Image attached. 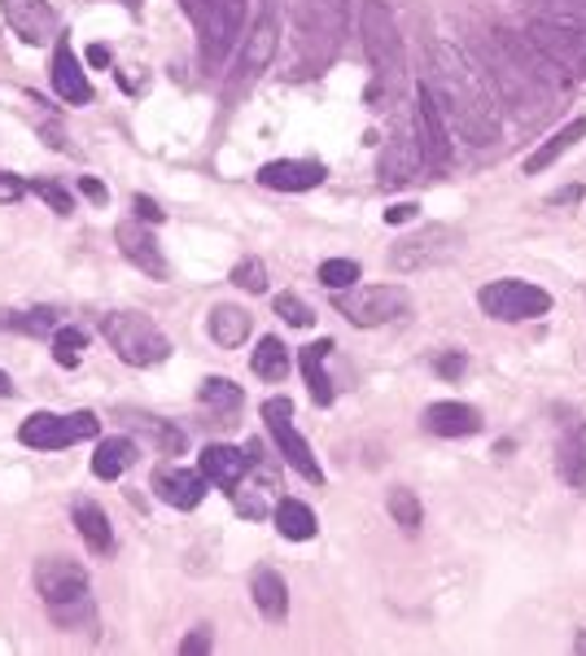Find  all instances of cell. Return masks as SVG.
<instances>
[{
    "label": "cell",
    "instance_id": "6da1fadb",
    "mask_svg": "<svg viewBox=\"0 0 586 656\" xmlns=\"http://www.w3.org/2000/svg\"><path fill=\"white\" fill-rule=\"evenodd\" d=\"M429 66H434V80H425V84L434 88V102L443 109V118L472 145H494L499 140V109H494V97H490L481 71L460 49H451L443 40L438 44L429 40Z\"/></svg>",
    "mask_w": 586,
    "mask_h": 656
},
{
    "label": "cell",
    "instance_id": "7a4b0ae2",
    "mask_svg": "<svg viewBox=\"0 0 586 656\" xmlns=\"http://www.w3.org/2000/svg\"><path fill=\"white\" fill-rule=\"evenodd\" d=\"M359 31H363V49L376 66V88H372V97H376L385 84H398V75H403V40H398V22H394L390 4L363 0L359 4Z\"/></svg>",
    "mask_w": 586,
    "mask_h": 656
},
{
    "label": "cell",
    "instance_id": "3957f363",
    "mask_svg": "<svg viewBox=\"0 0 586 656\" xmlns=\"http://www.w3.org/2000/svg\"><path fill=\"white\" fill-rule=\"evenodd\" d=\"M102 332H106V341L115 346L118 359L131 363V368H153V363H162V359L171 355V341L149 325L145 316H136V311L106 316V320H102Z\"/></svg>",
    "mask_w": 586,
    "mask_h": 656
},
{
    "label": "cell",
    "instance_id": "277c9868",
    "mask_svg": "<svg viewBox=\"0 0 586 656\" xmlns=\"http://www.w3.org/2000/svg\"><path fill=\"white\" fill-rule=\"evenodd\" d=\"M481 311L490 320H508V325H521V320H539L552 311V294L530 285V281H490L481 294H477Z\"/></svg>",
    "mask_w": 586,
    "mask_h": 656
},
{
    "label": "cell",
    "instance_id": "5b68a950",
    "mask_svg": "<svg viewBox=\"0 0 586 656\" xmlns=\"http://www.w3.org/2000/svg\"><path fill=\"white\" fill-rule=\"evenodd\" d=\"M525 40L561 71L586 75V22H556V18H530Z\"/></svg>",
    "mask_w": 586,
    "mask_h": 656
},
{
    "label": "cell",
    "instance_id": "8992f818",
    "mask_svg": "<svg viewBox=\"0 0 586 656\" xmlns=\"http://www.w3.org/2000/svg\"><path fill=\"white\" fill-rule=\"evenodd\" d=\"M403 311H407V289L403 285H359V289L338 294V316H347L359 328L390 325Z\"/></svg>",
    "mask_w": 586,
    "mask_h": 656
},
{
    "label": "cell",
    "instance_id": "52a82bcc",
    "mask_svg": "<svg viewBox=\"0 0 586 656\" xmlns=\"http://www.w3.org/2000/svg\"><path fill=\"white\" fill-rule=\"evenodd\" d=\"M245 4L249 0H206L202 13L193 18L198 22V35H202V53L211 66H220L241 40V22H245Z\"/></svg>",
    "mask_w": 586,
    "mask_h": 656
},
{
    "label": "cell",
    "instance_id": "ba28073f",
    "mask_svg": "<svg viewBox=\"0 0 586 656\" xmlns=\"http://www.w3.org/2000/svg\"><path fill=\"white\" fill-rule=\"evenodd\" d=\"M97 430H102V421H97L93 412H79V416L35 412V416L22 421L18 437H22L26 446H35V451H62V446H71V442H79V437H97Z\"/></svg>",
    "mask_w": 586,
    "mask_h": 656
},
{
    "label": "cell",
    "instance_id": "9c48e42d",
    "mask_svg": "<svg viewBox=\"0 0 586 656\" xmlns=\"http://www.w3.org/2000/svg\"><path fill=\"white\" fill-rule=\"evenodd\" d=\"M263 421H267V430H271L276 446H280V455L289 459L294 473H302L307 482H324V468L316 464L307 437L289 425V421H294V403H289V399H267V403H263Z\"/></svg>",
    "mask_w": 586,
    "mask_h": 656
},
{
    "label": "cell",
    "instance_id": "30bf717a",
    "mask_svg": "<svg viewBox=\"0 0 586 656\" xmlns=\"http://www.w3.org/2000/svg\"><path fill=\"white\" fill-rule=\"evenodd\" d=\"M456 241L460 236L451 228H443V223L420 228L416 236L398 241V250H390V267H398V272H425L434 263H447L456 254Z\"/></svg>",
    "mask_w": 586,
    "mask_h": 656
},
{
    "label": "cell",
    "instance_id": "8fae6325",
    "mask_svg": "<svg viewBox=\"0 0 586 656\" xmlns=\"http://www.w3.org/2000/svg\"><path fill=\"white\" fill-rule=\"evenodd\" d=\"M35 586L44 595V604H71V600H84L88 595V569L66 560V556H53V560H40L35 564Z\"/></svg>",
    "mask_w": 586,
    "mask_h": 656
},
{
    "label": "cell",
    "instance_id": "7c38bea8",
    "mask_svg": "<svg viewBox=\"0 0 586 656\" xmlns=\"http://www.w3.org/2000/svg\"><path fill=\"white\" fill-rule=\"evenodd\" d=\"M416 140H420V158L425 167L443 171L451 162V140H447V118L434 102V88L420 84V102H416Z\"/></svg>",
    "mask_w": 586,
    "mask_h": 656
},
{
    "label": "cell",
    "instance_id": "4fadbf2b",
    "mask_svg": "<svg viewBox=\"0 0 586 656\" xmlns=\"http://www.w3.org/2000/svg\"><path fill=\"white\" fill-rule=\"evenodd\" d=\"M276 44H280V4L267 0L263 13H258V22H254L249 35H245V49H241V75H245V80L263 75L267 62L276 57Z\"/></svg>",
    "mask_w": 586,
    "mask_h": 656
},
{
    "label": "cell",
    "instance_id": "5bb4252c",
    "mask_svg": "<svg viewBox=\"0 0 586 656\" xmlns=\"http://www.w3.org/2000/svg\"><path fill=\"white\" fill-rule=\"evenodd\" d=\"M347 9H351V0H307V31H311V44H316L320 62H329L342 49Z\"/></svg>",
    "mask_w": 586,
    "mask_h": 656
},
{
    "label": "cell",
    "instance_id": "9a60e30c",
    "mask_svg": "<svg viewBox=\"0 0 586 656\" xmlns=\"http://www.w3.org/2000/svg\"><path fill=\"white\" fill-rule=\"evenodd\" d=\"M115 241H118V254L127 263H136L145 276H153V281H167L171 276V267H167V258H162V250H158V241H153V232L145 223H131V219L118 223Z\"/></svg>",
    "mask_w": 586,
    "mask_h": 656
},
{
    "label": "cell",
    "instance_id": "2e32d148",
    "mask_svg": "<svg viewBox=\"0 0 586 656\" xmlns=\"http://www.w3.org/2000/svg\"><path fill=\"white\" fill-rule=\"evenodd\" d=\"M0 9H4V22L13 27V35L26 44H49L57 35V18H53L49 0H0Z\"/></svg>",
    "mask_w": 586,
    "mask_h": 656
},
{
    "label": "cell",
    "instance_id": "e0dca14e",
    "mask_svg": "<svg viewBox=\"0 0 586 656\" xmlns=\"http://www.w3.org/2000/svg\"><path fill=\"white\" fill-rule=\"evenodd\" d=\"M556 468L565 477V486L583 490L586 495V421L574 416L561 425V437H556Z\"/></svg>",
    "mask_w": 586,
    "mask_h": 656
},
{
    "label": "cell",
    "instance_id": "ac0fdd59",
    "mask_svg": "<svg viewBox=\"0 0 586 656\" xmlns=\"http://www.w3.org/2000/svg\"><path fill=\"white\" fill-rule=\"evenodd\" d=\"M420 167H425V158H420V140L416 136H394L385 149H381V162H376V171H381V184H412L416 176H420Z\"/></svg>",
    "mask_w": 586,
    "mask_h": 656
},
{
    "label": "cell",
    "instance_id": "d6986e66",
    "mask_svg": "<svg viewBox=\"0 0 586 656\" xmlns=\"http://www.w3.org/2000/svg\"><path fill=\"white\" fill-rule=\"evenodd\" d=\"M53 93H57L62 102H71V106H88V102H93V84H88L79 57H75L62 40H57V53H53Z\"/></svg>",
    "mask_w": 586,
    "mask_h": 656
},
{
    "label": "cell",
    "instance_id": "ffe728a7",
    "mask_svg": "<svg viewBox=\"0 0 586 656\" xmlns=\"http://www.w3.org/2000/svg\"><path fill=\"white\" fill-rule=\"evenodd\" d=\"M153 490H158L162 504L189 512V508H198L206 499V477L202 473H189V468H167V473L153 477Z\"/></svg>",
    "mask_w": 586,
    "mask_h": 656
},
{
    "label": "cell",
    "instance_id": "44dd1931",
    "mask_svg": "<svg viewBox=\"0 0 586 656\" xmlns=\"http://www.w3.org/2000/svg\"><path fill=\"white\" fill-rule=\"evenodd\" d=\"M324 180V167L320 162H267L258 171V184L276 189V193H307Z\"/></svg>",
    "mask_w": 586,
    "mask_h": 656
},
{
    "label": "cell",
    "instance_id": "7402d4cb",
    "mask_svg": "<svg viewBox=\"0 0 586 656\" xmlns=\"http://www.w3.org/2000/svg\"><path fill=\"white\" fill-rule=\"evenodd\" d=\"M245 468H249V455L228 446V442H211L202 451V477L215 482V486H224V490H233L236 482L245 477Z\"/></svg>",
    "mask_w": 586,
    "mask_h": 656
},
{
    "label": "cell",
    "instance_id": "603a6c76",
    "mask_svg": "<svg viewBox=\"0 0 586 656\" xmlns=\"http://www.w3.org/2000/svg\"><path fill=\"white\" fill-rule=\"evenodd\" d=\"M425 425H429V434L438 437H469L481 430V412L469 408V403H434L425 412Z\"/></svg>",
    "mask_w": 586,
    "mask_h": 656
},
{
    "label": "cell",
    "instance_id": "cb8c5ba5",
    "mask_svg": "<svg viewBox=\"0 0 586 656\" xmlns=\"http://www.w3.org/2000/svg\"><path fill=\"white\" fill-rule=\"evenodd\" d=\"M249 586H254L258 613L271 617V622H285V613H289V586H285V578H280L276 569H258Z\"/></svg>",
    "mask_w": 586,
    "mask_h": 656
},
{
    "label": "cell",
    "instance_id": "d4e9b609",
    "mask_svg": "<svg viewBox=\"0 0 586 656\" xmlns=\"http://www.w3.org/2000/svg\"><path fill=\"white\" fill-rule=\"evenodd\" d=\"M583 136H586V118L565 123V127H561V131H556L547 145H539V149L525 158V176H539V171H547V167H552L556 158H565V154H569V149H574Z\"/></svg>",
    "mask_w": 586,
    "mask_h": 656
},
{
    "label": "cell",
    "instance_id": "484cf974",
    "mask_svg": "<svg viewBox=\"0 0 586 656\" xmlns=\"http://www.w3.org/2000/svg\"><path fill=\"white\" fill-rule=\"evenodd\" d=\"M131 464H136V442H131V437H106V442L97 446V455H93V473H97L102 482L122 477Z\"/></svg>",
    "mask_w": 586,
    "mask_h": 656
},
{
    "label": "cell",
    "instance_id": "4316f807",
    "mask_svg": "<svg viewBox=\"0 0 586 656\" xmlns=\"http://www.w3.org/2000/svg\"><path fill=\"white\" fill-rule=\"evenodd\" d=\"M329 350H333L329 341H316V346H307V350L298 355L302 377H307V385H311V399H316L320 408L333 403V381H329V372H324V355H329Z\"/></svg>",
    "mask_w": 586,
    "mask_h": 656
},
{
    "label": "cell",
    "instance_id": "83f0119b",
    "mask_svg": "<svg viewBox=\"0 0 586 656\" xmlns=\"http://www.w3.org/2000/svg\"><path fill=\"white\" fill-rule=\"evenodd\" d=\"M75 530H79V539L93 547V551H115V535H110V521H106V512L97 508V504H75Z\"/></svg>",
    "mask_w": 586,
    "mask_h": 656
},
{
    "label": "cell",
    "instance_id": "f1b7e54d",
    "mask_svg": "<svg viewBox=\"0 0 586 656\" xmlns=\"http://www.w3.org/2000/svg\"><path fill=\"white\" fill-rule=\"evenodd\" d=\"M276 530L289 543H307V539H316V512L298 499H285V504H276Z\"/></svg>",
    "mask_w": 586,
    "mask_h": 656
},
{
    "label": "cell",
    "instance_id": "f546056e",
    "mask_svg": "<svg viewBox=\"0 0 586 656\" xmlns=\"http://www.w3.org/2000/svg\"><path fill=\"white\" fill-rule=\"evenodd\" d=\"M249 328H254V320H249V311H241V307H215V311H211V337H215L224 350L241 346V341L249 337Z\"/></svg>",
    "mask_w": 586,
    "mask_h": 656
},
{
    "label": "cell",
    "instance_id": "4dcf8cb0",
    "mask_svg": "<svg viewBox=\"0 0 586 656\" xmlns=\"http://www.w3.org/2000/svg\"><path fill=\"white\" fill-rule=\"evenodd\" d=\"M249 368H254L263 381H280V377L289 372V350H285V341H280V337H263L258 350L249 355Z\"/></svg>",
    "mask_w": 586,
    "mask_h": 656
},
{
    "label": "cell",
    "instance_id": "1f68e13d",
    "mask_svg": "<svg viewBox=\"0 0 586 656\" xmlns=\"http://www.w3.org/2000/svg\"><path fill=\"white\" fill-rule=\"evenodd\" d=\"M84 350H88V332H84V328H57V332H53V359H57L62 368H79Z\"/></svg>",
    "mask_w": 586,
    "mask_h": 656
},
{
    "label": "cell",
    "instance_id": "d6a6232c",
    "mask_svg": "<svg viewBox=\"0 0 586 656\" xmlns=\"http://www.w3.org/2000/svg\"><path fill=\"white\" fill-rule=\"evenodd\" d=\"M385 508H390V517H394L403 530H420V499H416V490L394 486L390 499H385Z\"/></svg>",
    "mask_w": 586,
    "mask_h": 656
},
{
    "label": "cell",
    "instance_id": "836d02e7",
    "mask_svg": "<svg viewBox=\"0 0 586 656\" xmlns=\"http://www.w3.org/2000/svg\"><path fill=\"white\" fill-rule=\"evenodd\" d=\"M202 403L215 408V412H236L241 408V385H233L228 377H211L202 385Z\"/></svg>",
    "mask_w": 586,
    "mask_h": 656
},
{
    "label": "cell",
    "instance_id": "e575fe53",
    "mask_svg": "<svg viewBox=\"0 0 586 656\" xmlns=\"http://www.w3.org/2000/svg\"><path fill=\"white\" fill-rule=\"evenodd\" d=\"M320 281H324V289H351V281H359V263L329 258V263H320Z\"/></svg>",
    "mask_w": 586,
    "mask_h": 656
},
{
    "label": "cell",
    "instance_id": "d590c367",
    "mask_svg": "<svg viewBox=\"0 0 586 656\" xmlns=\"http://www.w3.org/2000/svg\"><path fill=\"white\" fill-rule=\"evenodd\" d=\"M276 316L294 328H311V320H316L311 307H307L298 294H276Z\"/></svg>",
    "mask_w": 586,
    "mask_h": 656
},
{
    "label": "cell",
    "instance_id": "8d00e7d4",
    "mask_svg": "<svg viewBox=\"0 0 586 656\" xmlns=\"http://www.w3.org/2000/svg\"><path fill=\"white\" fill-rule=\"evenodd\" d=\"M534 18H556V22H586V0H539Z\"/></svg>",
    "mask_w": 586,
    "mask_h": 656
},
{
    "label": "cell",
    "instance_id": "74e56055",
    "mask_svg": "<svg viewBox=\"0 0 586 656\" xmlns=\"http://www.w3.org/2000/svg\"><path fill=\"white\" fill-rule=\"evenodd\" d=\"M233 285L249 289V294H263V289H267V272H263V263H258V258H241V263L233 267Z\"/></svg>",
    "mask_w": 586,
    "mask_h": 656
},
{
    "label": "cell",
    "instance_id": "f35d334b",
    "mask_svg": "<svg viewBox=\"0 0 586 656\" xmlns=\"http://www.w3.org/2000/svg\"><path fill=\"white\" fill-rule=\"evenodd\" d=\"M31 189H35V193H40V198L57 211V215H71V211H75V202H71V193H66L62 184H53V180H35Z\"/></svg>",
    "mask_w": 586,
    "mask_h": 656
},
{
    "label": "cell",
    "instance_id": "ab89813d",
    "mask_svg": "<svg viewBox=\"0 0 586 656\" xmlns=\"http://www.w3.org/2000/svg\"><path fill=\"white\" fill-rule=\"evenodd\" d=\"M233 499H236V512L241 517H263L267 512V499H263V490H249V486H233Z\"/></svg>",
    "mask_w": 586,
    "mask_h": 656
},
{
    "label": "cell",
    "instance_id": "60d3db41",
    "mask_svg": "<svg viewBox=\"0 0 586 656\" xmlns=\"http://www.w3.org/2000/svg\"><path fill=\"white\" fill-rule=\"evenodd\" d=\"M9 325L22 328V332H35V337H44V332H53V311H26V316H13Z\"/></svg>",
    "mask_w": 586,
    "mask_h": 656
},
{
    "label": "cell",
    "instance_id": "b9f144b4",
    "mask_svg": "<svg viewBox=\"0 0 586 656\" xmlns=\"http://www.w3.org/2000/svg\"><path fill=\"white\" fill-rule=\"evenodd\" d=\"M180 653H184V656H202V653H211V635H206V631H198V635H189V639L180 644Z\"/></svg>",
    "mask_w": 586,
    "mask_h": 656
},
{
    "label": "cell",
    "instance_id": "7bdbcfd3",
    "mask_svg": "<svg viewBox=\"0 0 586 656\" xmlns=\"http://www.w3.org/2000/svg\"><path fill=\"white\" fill-rule=\"evenodd\" d=\"M22 193H26V184H22V180H13V176H4V171H0V202H18V198H22Z\"/></svg>",
    "mask_w": 586,
    "mask_h": 656
},
{
    "label": "cell",
    "instance_id": "ee69618b",
    "mask_svg": "<svg viewBox=\"0 0 586 656\" xmlns=\"http://www.w3.org/2000/svg\"><path fill=\"white\" fill-rule=\"evenodd\" d=\"M438 372H443L447 381H456V377L465 372V355H443V359H438Z\"/></svg>",
    "mask_w": 586,
    "mask_h": 656
},
{
    "label": "cell",
    "instance_id": "f6af8a7d",
    "mask_svg": "<svg viewBox=\"0 0 586 656\" xmlns=\"http://www.w3.org/2000/svg\"><path fill=\"white\" fill-rule=\"evenodd\" d=\"M416 211H420L416 202H398V207L385 211V223H407V219H416Z\"/></svg>",
    "mask_w": 586,
    "mask_h": 656
},
{
    "label": "cell",
    "instance_id": "bcb514c9",
    "mask_svg": "<svg viewBox=\"0 0 586 656\" xmlns=\"http://www.w3.org/2000/svg\"><path fill=\"white\" fill-rule=\"evenodd\" d=\"M136 215H140V223H162L158 202H149V198H136Z\"/></svg>",
    "mask_w": 586,
    "mask_h": 656
},
{
    "label": "cell",
    "instance_id": "7dc6e473",
    "mask_svg": "<svg viewBox=\"0 0 586 656\" xmlns=\"http://www.w3.org/2000/svg\"><path fill=\"white\" fill-rule=\"evenodd\" d=\"M578 198H583V184H565L561 193H552V202H556V207H561V202H578Z\"/></svg>",
    "mask_w": 586,
    "mask_h": 656
},
{
    "label": "cell",
    "instance_id": "c3c4849f",
    "mask_svg": "<svg viewBox=\"0 0 586 656\" xmlns=\"http://www.w3.org/2000/svg\"><path fill=\"white\" fill-rule=\"evenodd\" d=\"M88 62H93V66H106V62H110V49H106V44H93V49H88Z\"/></svg>",
    "mask_w": 586,
    "mask_h": 656
},
{
    "label": "cell",
    "instance_id": "681fc988",
    "mask_svg": "<svg viewBox=\"0 0 586 656\" xmlns=\"http://www.w3.org/2000/svg\"><path fill=\"white\" fill-rule=\"evenodd\" d=\"M79 189H84V198H93V202H106V189H102L97 180H84Z\"/></svg>",
    "mask_w": 586,
    "mask_h": 656
},
{
    "label": "cell",
    "instance_id": "f907efd6",
    "mask_svg": "<svg viewBox=\"0 0 586 656\" xmlns=\"http://www.w3.org/2000/svg\"><path fill=\"white\" fill-rule=\"evenodd\" d=\"M9 390H13V385H9V377L0 372V394H9Z\"/></svg>",
    "mask_w": 586,
    "mask_h": 656
},
{
    "label": "cell",
    "instance_id": "816d5d0a",
    "mask_svg": "<svg viewBox=\"0 0 586 656\" xmlns=\"http://www.w3.org/2000/svg\"><path fill=\"white\" fill-rule=\"evenodd\" d=\"M574 653H586V635H578V639H574Z\"/></svg>",
    "mask_w": 586,
    "mask_h": 656
},
{
    "label": "cell",
    "instance_id": "f5cc1de1",
    "mask_svg": "<svg viewBox=\"0 0 586 656\" xmlns=\"http://www.w3.org/2000/svg\"><path fill=\"white\" fill-rule=\"evenodd\" d=\"M127 4H131V9H136V4H140V0H127Z\"/></svg>",
    "mask_w": 586,
    "mask_h": 656
}]
</instances>
